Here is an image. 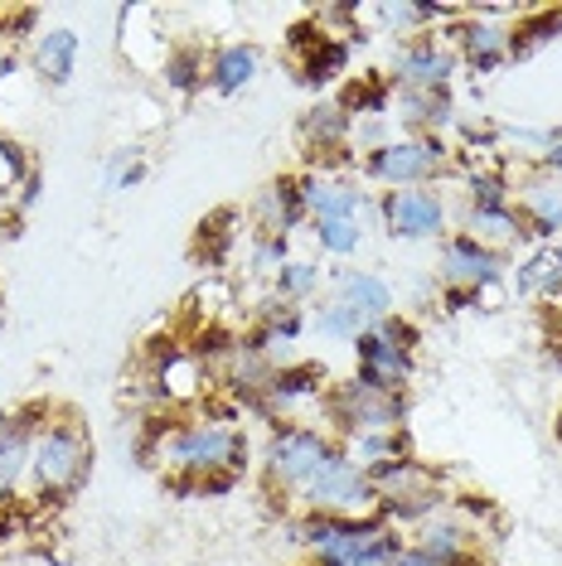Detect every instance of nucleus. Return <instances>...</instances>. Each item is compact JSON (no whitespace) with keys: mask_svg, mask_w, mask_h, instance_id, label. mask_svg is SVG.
<instances>
[{"mask_svg":"<svg viewBox=\"0 0 562 566\" xmlns=\"http://www.w3.org/2000/svg\"><path fill=\"white\" fill-rule=\"evenodd\" d=\"M330 460L335 455H330V446L315 431H281L272 450H267V470H272V480H281V484H311Z\"/></svg>","mask_w":562,"mask_h":566,"instance_id":"nucleus-4","label":"nucleus"},{"mask_svg":"<svg viewBox=\"0 0 562 566\" xmlns=\"http://www.w3.org/2000/svg\"><path fill=\"white\" fill-rule=\"evenodd\" d=\"M360 382H368V388H383V392H398V382L413 373V364H407V354L398 349V344H388L383 334H360Z\"/></svg>","mask_w":562,"mask_h":566,"instance_id":"nucleus-7","label":"nucleus"},{"mask_svg":"<svg viewBox=\"0 0 562 566\" xmlns=\"http://www.w3.org/2000/svg\"><path fill=\"white\" fill-rule=\"evenodd\" d=\"M321 382H325V368H315V364H305V368H281V373H272L267 392H272L277 402H291V397L321 392Z\"/></svg>","mask_w":562,"mask_h":566,"instance_id":"nucleus-15","label":"nucleus"},{"mask_svg":"<svg viewBox=\"0 0 562 566\" xmlns=\"http://www.w3.org/2000/svg\"><path fill=\"white\" fill-rule=\"evenodd\" d=\"M321 325H325L330 334H350V339H360L368 319H364V315H354V311H350V305H344V301H330L325 311H321Z\"/></svg>","mask_w":562,"mask_h":566,"instance_id":"nucleus-20","label":"nucleus"},{"mask_svg":"<svg viewBox=\"0 0 562 566\" xmlns=\"http://www.w3.org/2000/svg\"><path fill=\"white\" fill-rule=\"evenodd\" d=\"M495 256L485 252V248H476L470 238H461V242H451L446 248V276L456 281L461 291H476V286H485V281H495Z\"/></svg>","mask_w":562,"mask_h":566,"instance_id":"nucleus-10","label":"nucleus"},{"mask_svg":"<svg viewBox=\"0 0 562 566\" xmlns=\"http://www.w3.org/2000/svg\"><path fill=\"white\" fill-rule=\"evenodd\" d=\"M398 73L407 83H422V87H437L446 73H451V54H441L437 44H417V49H407L403 63H398Z\"/></svg>","mask_w":562,"mask_h":566,"instance_id":"nucleus-12","label":"nucleus"},{"mask_svg":"<svg viewBox=\"0 0 562 566\" xmlns=\"http://www.w3.org/2000/svg\"><path fill=\"white\" fill-rule=\"evenodd\" d=\"M311 281H315V266H305V262H291V266H281V291H287V295H301V291H311Z\"/></svg>","mask_w":562,"mask_h":566,"instance_id":"nucleus-25","label":"nucleus"},{"mask_svg":"<svg viewBox=\"0 0 562 566\" xmlns=\"http://www.w3.org/2000/svg\"><path fill=\"white\" fill-rule=\"evenodd\" d=\"M305 499H311L315 509H350V504H360V499H374V484H368V474H360V465L335 455L305 484Z\"/></svg>","mask_w":562,"mask_h":566,"instance_id":"nucleus-6","label":"nucleus"},{"mask_svg":"<svg viewBox=\"0 0 562 566\" xmlns=\"http://www.w3.org/2000/svg\"><path fill=\"white\" fill-rule=\"evenodd\" d=\"M73 54H79V34L73 30H49L40 40V69L49 83H69L73 73Z\"/></svg>","mask_w":562,"mask_h":566,"instance_id":"nucleus-13","label":"nucleus"},{"mask_svg":"<svg viewBox=\"0 0 562 566\" xmlns=\"http://www.w3.org/2000/svg\"><path fill=\"white\" fill-rule=\"evenodd\" d=\"M325 566H393L403 557L398 537L383 523H344V518H321L305 527Z\"/></svg>","mask_w":562,"mask_h":566,"instance_id":"nucleus-1","label":"nucleus"},{"mask_svg":"<svg viewBox=\"0 0 562 566\" xmlns=\"http://www.w3.org/2000/svg\"><path fill=\"white\" fill-rule=\"evenodd\" d=\"M476 213H504V185L495 175H485V179H476Z\"/></svg>","mask_w":562,"mask_h":566,"instance_id":"nucleus-22","label":"nucleus"},{"mask_svg":"<svg viewBox=\"0 0 562 566\" xmlns=\"http://www.w3.org/2000/svg\"><path fill=\"white\" fill-rule=\"evenodd\" d=\"M398 417H403L398 392L368 388L360 378L335 392V421H344V427H398Z\"/></svg>","mask_w":562,"mask_h":566,"instance_id":"nucleus-5","label":"nucleus"},{"mask_svg":"<svg viewBox=\"0 0 562 566\" xmlns=\"http://www.w3.org/2000/svg\"><path fill=\"white\" fill-rule=\"evenodd\" d=\"M315 233H321V242L330 252H354V248H360V228H354L350 218H321V223H315Z\"/></svg>","mask_w":562,"mask_h":566,"instance_id":"nucleus-19","label":"nucleus"},{"mask_svg":"<svg viewBox=\"0 0 562 566\" xmlns=\"http://www.w3.org/2000/svg\"><path fill=\"white\" fill-rule=\"evenodd\" d=\"M301 199H305V209H315L321 218H350V223L364 203L360 189H340V185H305Z\"/></svg>","mask_w":562,"mask_h":566,"instance_id":"nucleus-14","label":"nucleus"},{"mask_svg":"<svg viewBox=\"0 0 562 566\" xmlns=\"http://www.w3.org/2000/svg\"><path fill=\"white\" fill-rule=\"evenodd\" d=\"M344 107H360V112H378L383 107V83H354L344 93Z\"/></svg>","mask_w":562,"mask_h":566,"instance_id":"nucleus-23","label":"nucleus"},{"mask_svg":"<svg viewBox=\"0 0 562 566\" xmlns=\"http://www.w3.org/2000/svg\"><path fill=\"white\" fill-rule=\"evenodd\" d=\"M437 165H441L437 140H393V146H383L374 156V175L407 185V179H427Z\"/></svg>","mask_w":562,"mask_h":566,"instance_id":"nucleus-8","label":"nucleus"},{"mask_svg":"<svg viewBox=\"0 0 562 566\" xmlns=\"http://www.w3.org/2000/svg\"><path fill=\"white\" fill-rule=\"evenodd\" d=\"M252 69H258V54H252V49H242V44L223 49L219 63H214V87H219V93H233V87H242L252 78Z\"/></svg>","mask_w":562,"mask_h":566,"instance_id":"nucleus-16","label":"nucleus"},{"mask_svg":"<svg viewBox=\"0 0 562 566\" xmlns=\"http://www.w3.org/2000/svg\"><path fill=\"white\" fill-rule=\"evenodd\" d=\"M301 126H305V136H311V140H321V146H335V140L344 136V107H315Z\"/></svg>","mask_w":562,"mask_h":566,"instance_id":"nucleus-18","label":"nucleus"},{"mask_svg":"<svg viewBox=\"0 0 562 566\" xmlns=\"http://www.w3.org/2000/svg\"><path fill=\"white\" fill-rule=\"evenodd\" d=\"M30 465H34V474H40L44 494L73 489V484L83 480V470H87L83 436L73 431V427H49L40 441H34V450H30Z\"/></svg>","mask_w":562,"mask_h":566,"instance_id":"nucleus-3","label":"nucleus"},{"mask_svg":"<svg viewBox=\"0 0 562 566\" xmlns=\"http://www.w3.org/2000/svg\"><path fill=\"white\" fill-rule=\"evenodd\" d=\"M466 44H470V54H476L480 69H495V63H500V30H490V24L466 30Z\"/></svg>","mask_w":562,"mask_h":566,"instance_id":"nucleus-21","label":"nucleus"},{"mask_svg":"<svg viewBox=\"0 0 562 566\" xmlns=\"http://www.w3.org/2000/svg\"><path fill=\"white\" fill-rule=\"evenodd\" d=\"M388 228L398 238H431L441 228V199L427 189H403L388 199Z\"/></svg>","mask_w":562,"mask_h":566,"instance_id":"nucleus-9","label":"nucleus"},{"mask_svg":"<svg viewBox=\"0 0 562 566\" xmlns=\"http://www.w3.org/2000/svg\"><path fill=\"white\" fill-rule=\"evenodd\" d=\"M340 301L350 305L354 315H364V319H383L393 311V295L388 286H383L378 276H360V272H350L340 281Z\"/></svg>","mask_w":562,"mask_h":566,"instance_id":"nucleus-11","label":"nucleus"},{"mask_svg":"<svg viewBox=\"0 0 562 566\" xmlns=\"http://www.w3.org/2000/svg\"><path fill=\"white\" fill-rule=\"evenodd\" d=\"M548 160H553V165H558V170H562V146H558V150H553V156H548Z\"/></svg>","mask_w":562,"mask_h":566,"instance_id":"nucleus-26","label":"nucleus"},{"mask_svg":"<svg viewBox=\"0 0 562 566\" xmlns=\"http://www.w3.org/2000/svg\"><path fill=\"white\" fill-rule=\"evenodd\" d=\"M6 69H10V59H0V73H6Z\"/></svg>","mask_w":562,"mask_h":566,"instance_id":"nucleus-27","label":"nucleus"},{"mask_svg":"<svg viewBox=\"0 0 562 566\" xmlns=\"http://www.w3.org/2000/svg\"><path fill=\"white\" fill-rule=\"evenodd\" d=\"M170 465L199 474V480H209V474H238L242 470V436L228 427H204V421L199 427H185V431H175V441H170Z\"/></svg>","mask_w":562,"mask_h":566,"instance_id":"nucleus-2","label":"nucleus"},{"mask_svg":"<svg viewBox=\"0 0 562 566\" xmlns=\"http://www.w3.org/2000/svg\"><path fill=\"white\" fill-rule=\"evenodd\" d=\"M195 73H199L195 54H175L170 63H165V78H170L175 87H195Z\"/></svg>","mask_w":562,"mask_h":566,"instance_id":"nucleus-24","label":"nucleus"},{"mask_svg":"<svg viewBox=\"0 0 562 566\" xmlns=\"http://www.w3.org/2000/svg\"><path fill=\"white\" fill-rule=\"evenodd\" d=\"M344 44H335V40H321L311 49V59H305V83H325V78H335V73L344 69Z\"/></svg>","mask_w":562,"mask_h":566,"instance_id":"nucleus-17","label":"nucleus"},{"mask_svg":"<svg viewBox=\"0 0 562 566\" xmlns=\"http://www.w3.org/2000/svg\"><path fill=\"white\" fill-rule=\"evenodd\" d=\"M558 436H562V427H558Z\"/></svg>","mask_w":562,"mask_h":566,"instance_id":"nucleus-28","label":"nucleus"}]
</instances>
